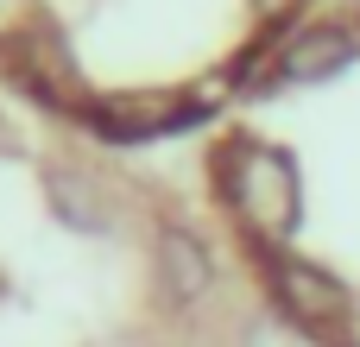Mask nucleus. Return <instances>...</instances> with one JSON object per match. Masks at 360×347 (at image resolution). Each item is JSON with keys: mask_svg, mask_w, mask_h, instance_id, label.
<instances>
[{"mask_svg": "<svg viewBox=\"0 0 360 347\" xmlns=\"http://www.w3.org/2000/svg\"><path fill=\"white\" fill-rule=\"evenodd\" d=\"M215 196L240 221L247 247H291V234L304 228V177H297V158L285 145H272V139L234 133L215 152Z\"/></svg>", "mask_w": 360, "mask_h": 347, "instance_id": "1", "label": "nucleus"}, {"mask_svg": "<svg viewBox=\"0 0 360 347\" xmlns=\"http://www.w3.org/2000/svg\"><path fill=\"white\" fill-rule=\"evenodd\" d=\"M253 259H259V278H266L272 310L297 335H310L316 347H348L360 310H354V291L329 266H316V259H304L291 247H253Z\"/></svg>", "mask_w": 360, "mask_h": 347, "instance_id": "2", "label": "nucleus"}, {"mask_svg": "<svg viewBox=\"0 0 360 347\" xmlns=\"http://www.w3.org/2000/svg\"><path fill=\"white\" fill-rule=\"evenodd\" d=\"M0 70H6L25 95H38L51 114L82 120L89 101H95L89 82H82V70H76V57H70V44H63V32L44 25V19H25V25H13V32L0 38Z\"/></svg>", "mask_w": 360, "mask_h": 347, "instance_id": "3", "label": "nucleus"}, {"mask_svg": "<svg viewBox=\"0 0 360 347\" xmlns=\"http://www.w3.org/2000/svg\"><path fill=\"white\" fill-rule=\"evenodd\" d=\"M202 120H215V101H209V95H184V89H171V95H101V101H89V114H82V126H89L95 139H108V145L171 139V133L202 126Z\"/></svg>", "mask_w": 360, "mask_h": 347, "instance_id": "4", "label": "nucleus"}, {"mask_svg": "<svg viewBox=\"0 0 360 347\" xmlns=\"http://www.w3.org/2000/svg\"><path fill=\"white\" fill-rule=\"evenodd\" d=\"M152 284H158V303L190 316L209 291H215V253L196 228L184 221H165L158 240H152Z\"/></svg>", "mask_w": 360, "mask_h": 347, "instance_id": "5", "label": "nucleus"}, {"mask_svg": "<svg viewBox=\"0 0 360 347\" xmlns=\"http://www.w3.org/2000/svg\"><path fill=\"white\" fill-rule=\"evenodd\" d=\"M354 57H360V25H348V19H316V25H297L278 44L272 82H329Z\"/></svg>", "mask_w": 360, "mask_h": 347, "instance_id": "6", "label": "nucleus"}, {"mask_svg": "<svg viewBox=\"0 0 360 347\" xmlns=\"http://www.w3.org/2000/svg\"><path fill=\"white\" fill-rule=\"evenodd\" d=\"M44 202H51V215H57L70 234H82V240H101V234L120 228V202L108 196V183H101L95 171L70 164V158H51V164H44Z\"/></svg>", "mask_w": 360, "mask_h": 347, "instance_id": "7", "label": "nucleus"}, {"mask_svg": "<svg viewBox=\"0 0 360 347\" xmlns=\"http://www.w3.org/2000/svg\"><path fill=\"white\" fill-rule=\"evenodd\" d=\"M253 13H259V25H266V32H285V25L304 13V0H253Z\"/></svg>", "mask_w": 360, "mask_h": 347, "instance_id": "8", "label": "nucleus"}]
</instances>
